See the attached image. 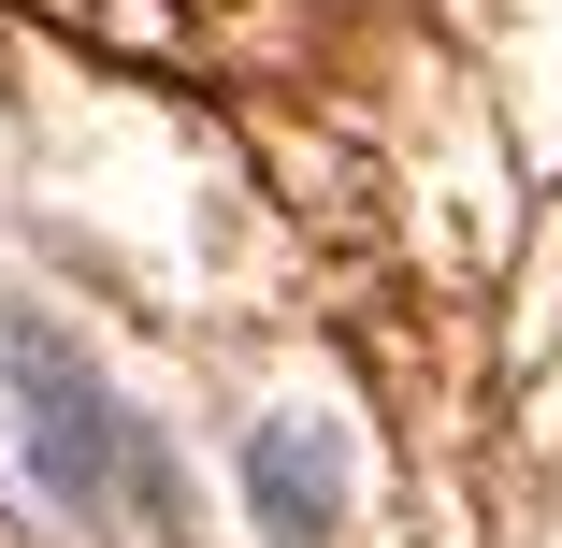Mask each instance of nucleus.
Returning a JSON list of instances; mask_svg holds the SVG:
<instances>
[{
    "instance_id": "obj_1",
    "label": "nucleus",
    "mask_w": 562,
    "mask_h": 548,
    "mask_svg": "<svg viewBox=\"0 0 562 548\" xmlns=\"http://www.w3.org/2000/svg\"><path fill=\"white\" fill-rule=\"evenodd\" d=\"M15 404H30V477L58 505H101V491H131V418L101 404L58 347H15Z\"/></svg>"
},
{
    "instance_id": "obj_2",
    "label": "nucleus",
    "mask_w": 562,
    "mask_h": 548,
    "mask_svg": "<svg viewBox=\"0 0 562 548\" xmlns=\"http://www.w3.org/2000/svg\"><path fill=\"white\" fill-rule=\"evenodd\" d=\"M246 491H260V534L274 548H317L331 505H347V448H331L317 418H274V433H246Z\"/></svg>"
}]
</instances>
